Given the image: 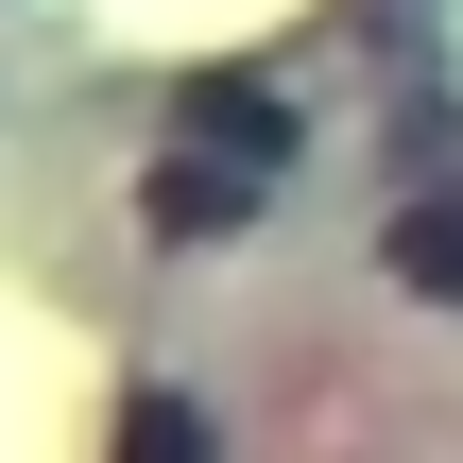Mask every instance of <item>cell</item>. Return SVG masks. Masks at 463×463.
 Instances as JSON below:
<instances>
[{"label": "cell", "instance_id": "obj_1", "mask_svg": "<svg viewBox=\"0 0 463 463\" xmlns=\"http://www.w3.org/2000/svg\"><path fill=\"white\" fill-rule=\"evenodd\" d=\"M275 172H292V120H275L258 86H206V103H189V155H155V189H137V206H155L172 241H223Z\"/></svg>", "mask_w": 463, "mask_h": 463}, {"label": "cell", "instance_id": "obj_2", "mask_svg": "<svg viewBox=\"0 0 463 463\" xmlns=\"http://www.w3.org/2000/svg\"><path fill=\"white\" fill-rule=\"evenodd\" d=\"M395 275L463 309V189H430V206H395Z\"/></svg>", "mask_w": 463, "mask_h": 463}, {"label": "cell", "instance_id": "obj_3", "mask_svg": "<svg viewBox=\"0 0 463 463\" xmlns=\"http://www.w3.org/2000/svg\"><path fill=\"white\" fill-rule=\"evenodd\" d=\"M120 463H223V447H206L189 395H137V412H120Z\"/></svg>", "mask_w": 463, "mask_h": 463}]
</instances>
